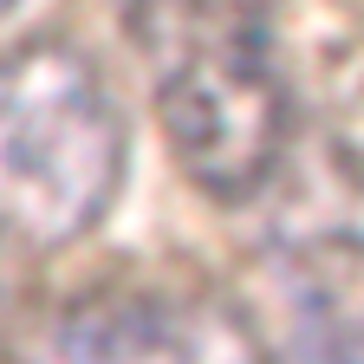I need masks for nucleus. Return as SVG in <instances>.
I'll list each match as a JSON object with an SVG mask.
<instances>
[{"label": "nucleus", "instance_id": "obj_2", "mask_svg": "<svg viewBox=\"0 0 364 364\" xmlns=\"http://www.w3.org/2000/svg\"><path fill=\"white\" fill-rule=\"evenodd\" d=\"M130 130L105 72L65 39L0 53V228L26 247L91 235L124 189Z\"/></svg>", "mask_w": 364, "mask_h": 364}, {"label": "nucleus", "instance_id": "obj_3", "mask_svg": "<svg viewBox=\"0 0 364 364\" xmlns=\"http://www.w3.org/2000/svg\"><path fill=\"white\" fill-rule=\"evenodd\" d=\"M20 364H273L254 318L202 280H124L46 318Z\"/></svg>", "mask_w": 364, "mask_h": 364}, {"label": "nucleus", "instance_id": "obj_1", "mask_svg": "<svg viewBox=\"0 0 364 364\" xmlns=\"http://www.w3.org/2000/svg\"><path fill=\"white\" fill-rule=\"evenodd\" d=\"M176 169L215 202H254L293 144V85L267 0H124Z\"/></svg>", "mask_w": 364, "mask_h": 364}, {"label": "nucleus", "instance_id": "obj_4", "mask_svg": "<svg viewBox=\"0 0 364 364\" xmlns=\"http://www.w3.org/2000/svg\"><path fill=\"white\" fill-rule=\"evenodd\" d=\"M7 7H20V0H0V14H7Z\"/></svg>", "mask_w": 364, "mask_h": 364}]
</instances>
